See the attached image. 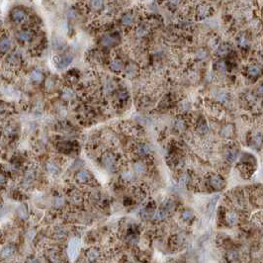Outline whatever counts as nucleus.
I'll use <instances>...</instances> for the list:
<instances>
[{"label":"nucleus","mask_w":263,"mask_h":263,"mask_svg":"<svg viewBox=\"0 0 263 263\" xmlns=\"http://www.w3.org/2000/svg\"><path fill=\"white\" fill-rule=\"evenodd\" d=\"M65 198L67 200L68 207L72 210L82 209L85 202L87 201V194L83 193L77 185H70L65 191Z\"/></svg>","instance_id":"1"},{"label":"nucleus","mask_w":263,"mask_h":263,"mask_svg":"<svg viewBox=\"0 0 263 263\" xmlns=\"http://www.w3.org/2000/svg\"><path fill=\"white\" fill-rule=\"evenodd\" d=\"M39 175H40V168H38V165L35 163L29 164L28 166L25 167V170L23 171L20 185L24 189L31 188L38 181Z\"/></svg>","instance_id":"2"},{"label":"nucleus","mask_w":263,"mask_h":263,"mask_svg":"<svg viewBox=\"0 0 263 263\" xmlns=\"http://www.w3.org/2000/svg\"><path fill=\"white\" fill-rule=\"evenodd\" d=\"M119 157L114 151L106 149L100 154V164L109 172H115L119 168Z\"/></svg>","instance_id":"3"},{"label":"nucleus","mask_w":263,"mask_h":263,"mask_svg":"<svg viewBox=\"0 0 263 263\" xmlns=\"http://www.w3.org/2000/svg\"><path fill=\"white\" fill-rule=\"evenodd\" d=\"M73 181L75 185L79 187H93L96 182L94 175L86 169L76 171L73 176Z\"/></svg>","instance_id":"4"},{"label":"nucleus","mask_w":263,"mask_h":263,"mask_svg":"<svg viewBox=\"0 0 263 263\" xmlns=\"http://www.w3.org/2000/svg\"><path fill=\"white\" fill-rule=\"evenodd\" d=\"M55 149L63 155H70L77 150L78 144L75 140L63 139L55 143Z\"/></svg>","instance_id":"5"},{"label":"nucleus","mask_w":263,"mask_h":263,"mask_svg":"<svg viewBox=\"0 0 263 263\" xmlns=\"http://www.w3.org/2000/svg\"><path fill=\"white\" fill-rule=\"evenodd\" d=\"M62 158H58V157H50L49 158L45 163V172H47L48 175H50V177H58L60 172H62L63 169V164H62Z\"/></svg>","instance_id":"6"},{"label":"nucleus","mask_w":263,"mask_h":263,"mask_svg":"<svg viewBox=\"0 0 263 263\" xmlns=\"http://www.w3.org/2000/svg\"><path fill=\"white\" fill-rule=\"evenodd\" d=\"M22 63V59L20 57V54L17 52H13L9 54V55L5 60V68L8 72L15 73L20 68Z\"/></svg>","instance_id":"7"},{"label":"nucleus","mask_w":263,"mask_h":263,"mask_svg":"<svg viewBox=\"0 0 263 263\" xmlns=\"http://www.w3.org/2000/svg\"><path fill=\"white\" fill-rule=\"evenodd\" d=\"M0 131H1V136L6 141H14L19 136V128L12 123L4 124Z\"/></svg>","instance_id":"8"},{"label":"nucleus","mask_w":263,"mask_h":263,"mask_svg":"<svg viewBox=\"0 0 263 263\" xmlns=\"http://www.w3.org/2000/svg\"><path fill=\"white\" fill-rule=\"evenodd\" d=\"M84 257H85V261H88V262L102 261L103 251L97 245L90 244L87 248L84 250Z\"/></svg>","instance_id":"9"},{"label":"nucleus","mask_w":263,"mask_h":263,"mask_svg":"<svg viewBox=\"0 0 263 263\" xmlns=\"http://www.w3.org/2000/svg\"><path fill=\"white\" fill-rule=\"evenodd\" d=\"M112 96H113L112 102H113V105L116 106V107H122V106L127 102L130 97L128 91L126 89H122V88H118L112 94Z\"/></svg>","instance_id":"10"},{"label":"nucleus","mask_w":263,"mask_h":263,"mask_svg":"<svg viewBox=\"0 0 263 263\" xmlns=\"http://www.w3.org/2000/svg\"><path fill=\"white\" fill-rule=\"evenodd\" d=\"M50 237L54 242L60 244V242H63L67 239L68 231L64 226H55L50 232Z\"/></svg>","instance_id":"11"},{"label":"nucleus","mask_w":263,"mask_h":263,"mask_svg":"<svg viewBox=\"0 0 263 263\" xmlns=\"http://www.w3.org/2000/svg\"><path fill=\"white\" fill-rule=\"evenodd\" d=\"M57 58L58 59H55V64H57V67L58 69L67 68L73 60V57L71 54H63V55H60V57H58Z\"/></svg>","instance_id":"12"},{"label":"nucleus","mask_w":263,"mask_h":263,"mask_svg":"<svg viewBox=\"0 0 263 263\" xmlns=\"http://www.w3.org/2000/svg\"><path fill=\"white\" fill-rule=\"evenodd\" d=\"M17 252V247L14 244H8L6 246L3 247V249L0 252V257L5 259L11 258V257H14L16 255Z\"/></svg>","instance_id":"13"},{"label":"nucleus","mask_w":263,"mask_h":263,"mask_svg":"<svg viewBox=\"0 0 263 263\" xmlns=\"http://www.w3.org/2000/svg\"><path fill=\"white\" fill-rule=\"evenodd\" d=\"M135 153L140 155V156H148L151 153H153V149H151L150 145L145 144V143H139L135 145Z\"/></svg>","instance_id":"14"},{"label":"nucleus","mask_w":263,"mask_h":263,"mask_svg":"<svg viewBox=\"0 0 263 263\" xmlns=\"http://www.w3.org/2000/svg\"><path fill=\"white\" fill-rule=\"evenodd\" d=\"M12 47V41L8 36L0 38V54H6Z\"/></svg>","instance_id":"15"},{"label":"nucleus","mask_w":263,"mask_h":263,"mask_svg":"<svg viewBox=\"0 0 263 263\" xmlns=\"http://www.w3.org/2000/svg\"><path fill=\"white\" fill-rule=\"evenodd\" d=\"M17 38L21 43H29L33 40L34 34L30 30H22V31H20L18 33Z\"/></svg>","instance_id":"16"},{"label":"nucleus","mask_w":263,"mask_h":263,"mask_svg":"<svg viewBox=\"0 0 263 263\" xmlns=\"http://www.w3.org/2000/svg\"><path fill=\"white\" fill-rule=\"evenodd\" d=\"M210 185L213 187L216 190H221L224 188L225 186V182L222 180V178L219 175H213L212 177H210Z\"/></svg>","instance_id":"17"},{"label":"nucleus","mask_w":263,"mask_h":263,"mask_svg":"<svg viewBox=\"0 0 263 263\" xmlns=\"http://www.w3.org/2000/svg\"><path fill=\"white\" fill-rule=\"evenodd\" d=\"M11 16H12V20L15 23H22L25 21L27 15L26 12L22 9H14L12 11Z\"/></svg>","instance_id":"18"},{"label":"nucleus","mask_w":263,"mask_h":263,"mask_svg":"<svg viewBox=\"0 0 263 263\" xmlns=\"http://www.w3.org/2000/svg\"><path fill=\"white\" fill-rule=\"evenodd\" d=\"M30 79L32 80L33 83L35 84H40L42 83L45 80V75L42 70L40 69H34L33 71L30 74Z\"/></svg>","instance_id":"19"},{"label":"nucleus","mask_w":263,"mask_h":263,"mask_svg":"<svg viewBox=\"0 0 263 263\" xmlns=\"http://www.w3.org/2000/svg\"><path fill=\"white\" fill-rule=\"evenodd\" d=\"M146 164L144 163V161H136V162L133 164V171L134 173L138 174V175H144L146 172Z\"/></svg>","instance_id":"20"},{"label":"nucleus","mask_w":263,"mask_h":263,"mask_svg":"<svg viewBox=\"0 0 263 263\" xmlns=\"http://www.w3.org/2000/svg\"><path fill=\"white\" fill-rule=\"evenodd\" d=\"M109 68L112 70L113 72L119 73V72L122 71L123 68H124L123 62L121 59H118V58L112 59L111 60V63H109Z\"/></svg>","instance_id":"21"},{"label":"nucleus","mask_w":263,"mask_h":263,"mask_svg":"<svg viewBox=\"0 0 263 263\" xmlns=\"http://www.w3.org/2000/svg\"><path fill=\"white\" fill-rule=\"evenodd\" d=\"M58 81L54 77H48L45 79V90L50 91V92H54V90H57Z\"/></svg>","instance_id":"22"},{"label":"nucleus","mask_w":263,"mask_h":263,"mask_svg":"<svg viewBox=\"0 0 263 263\" xmlns=\"http://www.w3.org/2000/svg\"><path fill=\"white\" fill-rule=\"evenodd\" d=\"M115 44H116V38L113 37L112 35H105V36L101 39V45H102L103 47L110 48V47H113Z\"/></svg>","instance_id":"23"},{"label":"nucleus","mask_w":263,"mask_h":263,"mask_svg":"<svg viewBox=\"0 0 263 263\" xmlns=\"http://www.w3.org/2000/svg\"><path fill=\"white\" fill-rule=\"evenodd\" d=\"M226 222L230 226H235L237 224V222H239V216L235 212H229L226 215Z\"/></svg>","instance_id":"24"},{"label":"nucleus","mask_w":263,"mask_h":263,"mask_svg":"<svg viewBox=\"0 0 263 263\" xmlns=\"http://www.w3.org/2000/svg\"><path fill=\"white\" fill-rule=\"evenodd\" d=\"M237 157V151L234 149H231L229 150H226V160L229 161V162H234V161H235Z\"/></svg>","instance_id":"25"},{"label":"nucleus","mask_w":263,"mask_h":263,"mask_svg":"<svg viewBox=\"0 0 263 263\" xmlns=\"http://www.w3.org/2000/svg\"><path fill=\"white\" fill-rule=\"evenodd\" d=\"M247 71H248V74L250 75V76L257 77L258 75H260L261 69H260L259 67H257V65H251V67H249L248 69H247Z\"/></svg>","instance_id":"26"},{"label":"nucleus","mask_w":263,"mask_h":263,"mask_svg":"<svg viewBox=\"0 0 263 263\" xmlns=\"http://www.w3.org/2000/svg\"><path fill=\"white\" fill-rule=\"evenodd\" d=\"M219 198H220V196L217 195V196H214L213 198L210 200L209 204H208V212H209L210 215H212V213L214 212V210L216 208V204H217V202H218Z\"/></svg>","instance_id":"27"},{"label":"nucleus","mask_w":263,"mask_h":263,"mask_svg":"<svg viewBox=\"0 0 263 263\" xmlns=\"http://www.w3.org/2000/svg\"><path fill=\"white\" fill-rule=\"evenodd\" d=\"M167 215H168V212H166V211L162 208V209H159V210L156 211L155 214L153 215V217H154L155 220L162 221V220H164V219L166 218V217H167Z\"/></svg>","instance_id":"28"},{"label":"nucleus","mask_w":263,"mask_h":263,"mask_svg":"<svg viewBox=\"0 0 263 263\" xmlns=\"http://www.w3.org/2000/svg\"><path fill=\"white\" fill-rule=\"evenodd\" d=\"M136 65L134 63H130L127 67H126V72H127V75L129 77H134L135 75L136 74Z\"/></svg>","instance_id":"29"},{"label":"nucleus","mask_w":263,"mask_h":263,"mask_svg":"<svg viewBox=\"0 0 263 263\" xmlns=\"http://www.w3.org/2000/svg\"><path fill=\"white\" fill-rule=\"evenodd\" d=\"M232 132H234V130H232V126L231 125H226L222 128L221 134H222V136L230 138V136H231V135H232Z\"/></svg>","instance_id":"30"},{"label":"nucleus","mask_w":263,"mask_h":263,"mask_svg":"<svg viewBox=\"0 0 263 263\" xmlns=\"http://www.w3.org/2000/svg\"><path fill=\"white\" fill-rule=\"evenodd\" d=\"M162 208H163L166 212H168V214H169L170 212H172V211L174 210L175 204H174L171 200H167V201H165L164 203H163V207H162Z\"/></svg>","instance_id":"31"},{"label":"nucleus","mask_w":263,"mask_h":263,"mask_svg":"<svg viewBox=\"0 0 263 263\" xmlns=\"http://www.w3.org/2000/svg\"><path fill=\"white\" fill-rule=\"evenodd\" d=\"M7 185V176L2 170H0V190L4 189Z\"/></svg>","instance_id":"32"},{"label":"nucleus","mask_w":263,"mask_h":263,"mask_svg":"<svg viewBox=\"0 0 263 263\" xmlns=\"http://www.w3.org/2000/svg\"><path fill=\"white\" fill-rule=\"evenodd\" d=\"M104 3V0H91V7H92L94 10H99L102 8Z\"/></svg>","instance_id":"33"},{"label":"nucleus","mask_w":263,"mask_h":263,"mask_svg":"<svg viewBox=\"0 0 263 263\" xmlns=\"http://www.w3.org/2000/svg\"><path fill=\"white\" fill-rule=\"evenodd\" d=\"M175 128L178 131H183L186 128V123L183 119H177L175 121Z\"/></svg>","instance_id":"34"},{"label":"nucleus","mask_w":263,"mask_h":263,"mask_svg":"<svg viewBox=\"0 0 263 263\" xmlns=\"http://www.w3.org/2000/svg\"><path fill=\"white\" fill-rule=\"evenodd\" d=\"M63 45H64V43H63V41L62 39H59V38H55L54 40V49H55V50H62L63 49Z\"/></svg>","instance_id":"35"},{"label":"nucleus","mask_w":263,"mask_h":263,"mask_svg":"<svg viewBox=\"0 0 263 263\" xmlns=\"http://www.w3.org/2000/svg\"><path fill=\"white\" fill-rule=\"evenodd\" d=\"M229 47H227L226 45H221V47L217 50V54H218L219 55H221V57H222V55H226L227 53H229Z\"/></svg>","instance_id":"36"},{"label":"nucleus","mask_w":263,"mask_h":263,"mask_svg":"<svg viewBox=\"0 0 263 263\" xmlns=\"http://www.w3.org/2000/svg\"><path fill=\"white\" fill-rule=\"evenodd\" d=\"M208 11H209L208 7L205 6V5H201L198 8V15L200 17H205L206 15L208 14Z\"/></svg>","instance_id":"37"},{"label":"nucleus","mask_w":263,"mask_h":263,"mask_svg":"<svg viewBox=\"0 0 263 263\" xmlns=\"http://www.w3.org/2000/svg\"><path fill=\"white\" fill-rule=\"evenodd\" d=\"M132 21H133V17H132L131 14H126L125 16H123V18H122V24L125 25V26L130 25L132 23Z\"/></svg>","instance_id":"38"},{"label":"nucleus","mask_w":263,"mask_h":263,"mask_svg":"<svg viewBox=\"0 0 263 263\" xmlns=\"http://www.w3.org/2000/svg\"><path fill=\"white\" fill-rule=\"evenodd\" d=\"M193 212H191L189 210H186L182 213V219L184 221H190L192 218H193Z\"/></svg>","instance_id":"39"},{"label":"nucleus","mask_w":263,"mask_h":263,"mask_svg":"<svg viewBox=\"0 0 263 263\" xmlns=\"http://www.w3.org/2000/svg\"><path fill=\"white\" fill-rule=\"evenodd\" d=\"M198 132H199L200 134H202V135H204V134L207 133V132H208V126H207V124H206L205 122H202V123L199 124V126H198Z\"/></svg>","instance_id":"40"},{"label":"nucleus","mask_w":263,"mask_h":263,"mask_svg":"<svg viewBox=\"0 0 263 263\" xmlns=\"http://www.w3.org/2000/svg\"><path fill=\"white\" fill-rule=\"evenodd\" d=\"M207 55H208V53H207V50H199L198 52L196 53V57L198 59H205L207 58Z\"/></svg>","instance_id":"41"},{"label":"nucleus","mask_w":263,"mask_h":263,"mask_svg":"<svg viewBox=\"0 0 263 263\" xmlns=\"http://www.w3.org/2000/svg\"><path fill=\"white\" fill-rule=\"evenodd\" d=\"M216 67H217V69H218V70H220V71H226V63L224 62V60H220V62L217 63Z\"/></svg>","instance_id":"42"},{"label":"nucleus","mask_w":263,"mask_h":263,"mask_svg":"<svg viewBox=\"0 0 263 263\" xmlns=\"http://www.w3.org/2000/svg\"><path fill=\"white\" fill-rule=\"evenodd\" d=\"M189 176L187 175V174H183L182 175L181 177H180V179H179V183L181 184V185H186L187 183H188L189 182Z\"/></svg>","instance_id":"43"},{"label":"nucleus","mask_w":263,"mask_h":263,"mask_svg":"<svg viewBox=\"0 0 263 263\" xmlns=\"http://www.w3.org/2000/svg\"><path fill=\"white\" fill-rule=\"evenodd\" d=\"M239 45H241V47H245V45H247V39L245 38L244 35H242V36L239 37Z\"/></svg>","instance_id":"44"},{"label":"nucleus","mask_w":263,"mask_h":263,"mask_svg":"<svg viewBox=\"0 0 263 263\" xmlns=\"http://www.w3.org/2000/svg\"><path fill=\"white\" fill-rule=\"evenodd\" d=\"M253 141H254V144H255L257 146L261 145V144H262V138H261V136H259V135L255 136L254 138H253Z\"/></svg>","instance_id":"45"},{"label":"nucleus","mask_w":263,"mask_h":263,"mask_svg":"<svg viewBox=\"0 0 263 263\" xmlns=\"http://www.w3.org/2000/svg\"><path fill=\"white\" fill-rule=\"evenodd\" d=\"M237 257V253L235 251H231L230 253H229V258L232 261V260H235V258Z\"/></svg>","instance_id":"46"},{"label":"nucleus","mask_w":263,"mask_h":263,"mask_svg":"<svg viewBox=\"0 0 263 263\" xmlns=\"http://www.w3.org/2000/svg\"><path fill=\"white\" fill-rule=\"evenodd\" d=\"M257 92H258L259 94H263V84L260 85V86L258 87V89H257Z\"/></svg>","instance_id":"47"},{"label":"nucleus","mask_w":263,"mask_h":263,"mask_svg":"<svg viewBox=\"0 0 263 263\" xmlns=\"http://www.w3.org/2000/svg\"><path fill=\"white\" fill-rule=\"evenodd\" d=\"M2 211V201H1V199H0V212Z\"/></svg>","instance_id":"48"}]
</instances>
